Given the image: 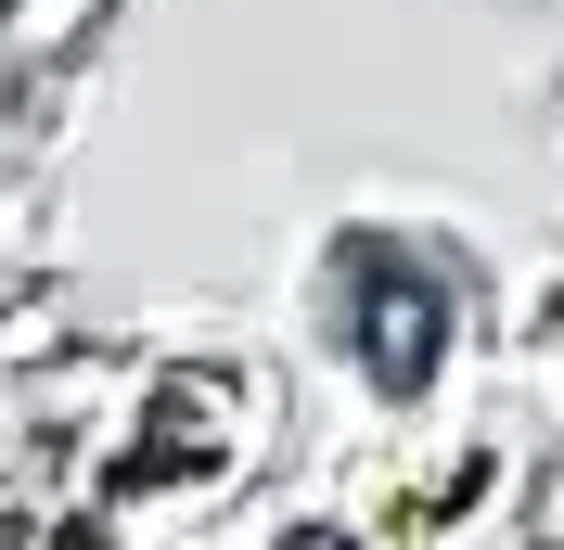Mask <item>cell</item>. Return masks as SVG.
Returning a JSON list of instances; mask_svg holds the SVG:
<instances>
[{"mask_svg":"<svg viewBox=\"0 0 564 550\" xmlns=\"http://www.w3.org/2000/svg\"><path fill=\"white\" fill-rule=\"evenodd\" d=\"M13 90H26V77H13V52H0V116H13Z\"/></svg>","mask_w":564,"mask_h":550,"instance_id":"5b68a950","label":"cell"},{"mask_svg":"<svg viewBox=\"0 0 564 550\" xmlns=\"http://www.w3.org/2000/svg\"><path fill=\"white\" fill-rule=\"evenodd\" d=\"M90 26H104V0H0V52H13V77L65 65Z\"/></svg>","mask_w":564,"mask_h":550,"instance_id":"3957f363","label":"cell"},{"mask_svg":"<svg viewBox=\"0 0 564 550\" xmlns=\"http://www.w3.org/2000/svg\"><path fill=\"white\" fill-rule=\"evenodd\" d=\"M462 308H475V270L423 231H347L321 256V320H334V345L359 359V384L386 410L436 397V372L462 359Z\"/></svg>","mask_w":564,"mask_h":550,"instance_id":"6da1fadb","label":"cell"},{"mask_svg":"<svg viewBox=\"0 0 564 550\" xmlns=\"http://www.w3.org/2000/svg\"><path fill=\"white\" fill-rule=\"evenodd\" d=\"M245 461V384L231 372H167L141 397V436L116 461V499H167V486H218Z\"/></svg>","mask_w":564,"mask_h":550,"instance_id":"7a4b0ae2","label":"cell"},{"mask_svg":"<svg viewBox=\"0 0 564 550\" xmlns=\"http://www.w3.org/2000/svg\"><path fill=\"white\" fill-rule=\"evenodd\" d=\"M282 550H372V538H359V525H295Z\"/></svg>","mask_w":564,"mask_h":550,"instance_id":"277c9868","label":"cell"}]
</instances>
